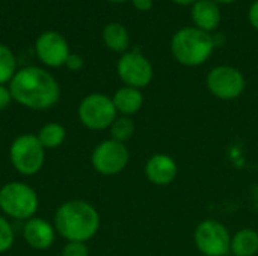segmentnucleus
Returning <instances> with one entry per match:
<instances>
[{
    "mask_svg": "<svg viewBox=\"0 0 258 256\" xmlns=\"http://www.w3.org/2000/svg\"><path fill=\"white\" fill-rule=\"evenodd\" d=\"M12 100L32 110L53 107L60 97L56 78L42 68L26 66L14 75L9 86Z\"/></svg>",
    "mask_w": 258,
    "mask_h": 256,
    "instance_id": "nucleus-1",
    "label": "nucleus"
},
{
    "mask_svg": "<svg viewBox=\"0 0 258 256\" xmlns=\"http://www.w3.org/2000/svg\"><path fill=\"white\" fill-rule=\"evenodd\" d=\"M35 50H36L39 60L44 65L51 66V68L65 65L68 56L71 54L65 38L53 30L44 32L42 35H39L35 44Z\"/></svg>",
    "mask_w": 258,
    "mask_h": 256,
    "instance_id": "nucleus-11",
    "label": "nucleus"
},
{
    "mask_svg": "<svg viewBox=\"0 0 258 256\" xmlns=\"http://www.w3.org/2000/svg\"><path fill=\"white\" fill-rule=\"evenodd\" d=\"M36 137L44 146V149H54V148H59L65 142L67 130L59 122H48L41 127Z\"/></svg>",
    "mask_w": 258,
    "mask_h": 256,
    "instance_id": "nucleus-18",
    "label": "nucleus"
},
{
    "mask_svg": "<svg viewBox=\"0 0 258 256\" xmlns=\"http://www.w3.org/2000/svg\"><path fill=\"white\" fill-rule=\"evenodd\" d=\"M17 74V60L9 47L0 44V84L11 83Z\"/></svg>",
    "mask_w": 258,
    "mask_h": 256,
    "instance_id": "nucleus-19",
    "label": "nucleus"
},
{
    "mask_svg": "<svg viewBox=\"0 0 258 256\" xmlns=\"http://www.w3.org/2000/svg\"><path fill=\"white\" fill-rule=\"evenodd\" d=\"M109 2H113V3H122V2H127V0H109Z\"/></svg>",
    "mask_w": 258,
    "mask_h": 256,
    "instance_id": "nucleus-29",
    "label": "nucleus"
},
{
    "mask_svg": "<svg viewBox=\"0 0 258 256\" xmlns=\"http://www.w3.org/2000/svg\"><path fill=\"white\" fill-rule=\"evenodd\" d=\"M145 175L156 186H168L177 177V163L166 154H154L145 164Z\"/></svg>",
    "mask_w": 258,
    "mask_h": 256,
    "instance_id": "nucleus-13",
    "label": "nucleus"
},
{
    "mask_svg": "<svg viewBox=\"0 0 258 256\" xmlns=\"http://www.w3.org/2000/svg\"><path fill=\"white\" fill-rule=\"evenodd\" d=\"M195 244L204 256H225L231 250L228 229L216 220H204L195 229Z\"/></svg>",
    "mask_w": 258,
    "mask_h": 256,
    "instance_id": "nucleus-7",
    "label": "nucleus"
},
{
    "mask_svg": "<svg viewBox=\"0 0 258 256\" xmlns=\"http://www.w3.org/2000/svg\"><path fill=\"white\" fill-rule=\"evenodd\" d=\"M79 119L89 130H106L116 119V109L110 97L104 94H91L79 104Z\"/></svg>",
    "mask_w": 258,
    "mask_h": 256,
    "instance_id": "nucleus-6",
    "label": "nucleus"
},
{
    "mask_svg": "<svg viewBox=\"0 0 258 256\" xmlns=\"http://www.w3.org/2000/svg\"><path fill=\"white\" fill-rule=\"evenodd\" d=\"M100 228V216L95 207L86 201H68L54 214V229L67 241L86 243Z\"/></svg>",
    "mask_w": 258,
    "mask_h": 256,
    "instance_id": "nucleus-2",
    "label": "nucleus"
},
{
    "mask_svg": "<svg viewBox=\"0 0 258 256\" xmlns=\"http://www.w3.org/2000/svg\"><path fill=\"white\" fill-rule=\"evenodd\" d=\"M213 2H216L218 5H230V3H234L237 0H213Z\"/></svg>",
    "mask_w": 258,
    "mask_h": 256,
    "instance_id": "nucleus-28",
    "label": "nucleus"
},
{
    "mask_svg": "<svg viewBox=\"0 0 258 256\" xmlns=\"http://www.w3.org/2000/svg\"><path fill=\"white\" fill-rule=\"evenodd\" d=\"M246 81L243 74L230 65L215 66L207 75L209 91L219 100H234L245 91Z\"/></svg>",
    "mask_w": 258,
    "mask_h": 256,
    "instance_id": "nucleus-9",
    "label": "nucleus"
},
{
    "mask_svg": "<svg viewBox=\"0 0 258 256\" xmlns=\"http://www.w3.org/2000/svg\"><path fill=\"white\" fill-rule=\"evenodd\" d=\"M190 15H192V21H194L195 27L207 32V33L216 30L222 20L221 8L213 0H198L192 6Z\"/></svg>",
    "mask_w": 258,
    "mask_h": 256,
    "instance_id": "nucleus-14",
    "label": "nucleus"
},
{
    "mask_svg": "<svg viewBox=\"0 0 258 256\" xmlns=\"http://www.w3.org/2000/svg\"><path fill=\"white\" fill-rule=\"evenodd\" d=\"M65 65H67V66H68V69H71V71H79V69L83 66V59H82L79 54L71 53V54L68 56V59H67Z\"/></svg>",
    "mask_w": 258,
    "mask_h": 256,
    "instance_id": "nucleus-24",
    "label": "nucleus"
},
{
    "mask_svg": "<svg viewBox=\"0 0 258 256\" xmlns=\"http://www.w3.org/2000/svg\"><path fill=\"white\" fill-rule=\"evenodd\" d=\"M216 42L212 33L195 26L177 30L171 39V53L175 60L186 66L203 65L213 53Z\"/></svg>",
    "mask_w": 258,
    "mask_h": 256,
    "instance_id": "nucleus-3",
    "label": "nucleus"
},
{
    "mask_svg": "<svg viewBox=\"0 0 258 256\" xmlns=\"http://www.w3.org/2000/svg\"><path fill=\"white\" fill-rule=\"evenodd\" d=\"M38 195L24 183H8L0 189V210L11 219L29 220L38 211Z\"/></svg>",
    "mask_w": 258,
    "mask_h": 256,
    "instance_id": "nucleus-4",
    "label": "nucleus"
},
{
    "mask_svg": "<svg viewBox=\"0 0 258 256\" xmlns=\"http://www.w3.org/2000/svg\"><path fill=\"white\" fill-rule=\"evenodd\" d=\"M14 229L8 219L0 216V253L8 252L14 244Z\"/></svg>",
    "mask_w": 258,
    "mask_h": 256,
    "instance_id": "nucleus-21",
    "label": "nucleus"
},
{
    "mask_svg": "<svg viewBox=\"0 0 258 256\" xmlns=\"http://www.w3.org/2000/svg\"><path fill=\"white\" fill-rule=\"evenodd\" d=\"M112 101H113L116 112L122 113L124 116H130L141 110V107L144 104V97H142L141 89L124 86L115 92Z\"/></svg>",
    "mask_w": 258,
    "mask_h": 256,
    "instance_id": "nucleus-15",
    "label": "nucleus"
},
{
    "mask_svg": "<svg viewBox=\"0 0 258 256\" xmlns=\"http://www.w3.org/2000/svg\"><path fill=\"white\" fill-rule=\"evenodd\" d=\"M138 11H150L153 8V0H132Z\"/></svg>",
    "mask_w": 258,
    "mask_h": 256,
    "instance_id": "nucleus-26",
    "label": "nucleus"
},
{
    "mask_svg": "<svg viewBox=\"0 0 258 256\" xmlns=\"http://www.w3.org/2000/svg\"><path fill=\"white\" fill-rule=\"evenodd\" d=\"M128 160H130V154L127 146L112 139L97 145L91 155L94 169L106 177L121 174L127 167Z\"/></svg>",
    "mask_w": 258,
    "mask_h": 256,
    "instance_id": "nucleus-8",
    "label": "nucleus"
},
{
    "mask_svg": "<svg viewBox=\"0 0 258 256\" xmlns=\"http://www.w3.org/2000/svg\"><path fill=\"white\" fill-rule=\"evenodd\" d=\"M62 256H89V249L85 243L68 241L62 249Z\"/></svg>",
    "mask_w": 258,
    "mask_h": 256,
    "instance_id": "nucleus-22",
    "label": "nucleus"
},
{
    "mask_svg": "<svg viewBox=\"0 0 258 256\" xmlns=\"http://www.w3.org/2000/svg\"><path fill=\"white\" fill-rule=\"evenodd\" d=\"M248 18H249L251 26H252L255 30H258V0H255V2L251 5L249 12H248Z\"/></svg>",
    "mask_w": 258,
    "mask_h": 256,
    "instance_id": "nucleus-25",
    "label": "nucleus"
},
{
    "mask_svg": "<svg viewBox=\"0 0 258 256\" xmlns=\"http://www.w3.org/2000/svg\"><path fill=\"white\" fill-rule=\"evenodd\" d=\"M231 252L236 256H255L258 253V234L254 229H240L231 238Z\"/></svg>",
    "mask_w": 258,
    "mask_h": 256,
    "instance_id": "nucleus-17",
    "label": "nucleus"
},
{
    "mask_svg": "<svg viewBox=\"0 0 258 256\" xmlns=\"http://www.w3.org/2000/svg\"><path fill=\"white\" fill-rule=\"evenodd\" d=\"M116 69L124 84L136 89H142L148 86L154 75L153 65L150 63V60L138 51L124 53L118 60Z\"/></svg>",
    "mask_w": 258,
    "mask_h": 256,
    "instance_id": "nucleus-10",
    "label": "nucleus"
},
{
    "mask_svg": "<svg viewBox=\"0 0 258 256\" xmlns=\"http://www.w3.org/2000/svg\"><path fill=\"white\" fill-rule=\"evenodd\" d=\"M12 101V95L9 88H6L5 84H0V112L5 110Z\"/></svg>",
    "mask_w": 258,
    "mask_h": 256,
    "instance_id": "nucleus-23",
    "label": "nucleus"
},
{
    "mask_svg": "<svg viewBox=\"0 0 258 256\" xmlns=\"http://www.w3.org/2000/svg\"><path fill=\"white\" fill-rule=\"evenodd\" d=\"M109 128H110L112 140H116V142H121V143L128 140L135 133V124L128 116L116 118Z\"/></svg>",
    "mask_w": 258,
    "mask_h": 256,
    "instance_id": "nucleus-20",
    "label": "nucleus"
},
{
    "mask_svg": "<svg viewBox=\"0 0 258 256\" xmlns=\"http://www.w3.org/2000/svg\"><path fill=\"white\" fill-rule=\"evenodd\" d=\"M174 3H177V5H180V6H194L198 0H172Z\"/></svg>",
    "mask_w": 258,
    "mask_h": 256,
    "instance_id": "nucleus-27",
    "label": "nucleus"
},
{
    "mask_svg": "<svg viewBox=\"0 0 258 256\" xmlns=\"http://www.w3.org/2000/svg\"><path fill=\"white\" fill-rule=\"evenodd\" d=\"M56 234L57 232L54 229V225L39 217H32L26 220L23 228L24 241L36 250H44L51 247L56 240Z\"/></svg>",
    "mask_w": 258,
    "mask_h": 256,
    "instance_id": "nucleus-12",
    "label": "nucleus"
},
{
    "mask_svg": "<svg viewBox=\"0 0 258 256\" xmlns=\"http://www.w3.org/2000/svg\"><path fill=\"white\" fill-rule=\"evenodd\" d=\"M103 41L112 51L124 53L128 48L130 36L127 29L119 23H110L103 30Z\"/></svg>",
    "mask_w": 258,
    "mask_h": 256,
    "instance_id": "nucleus-16",
    "label": "nucleus"
},
{
    "mask_svg": "<svg viewBox=\"0 0 258 256\" xmlns=\"http://www.w3.org/2000/svg\"><path fill=\"white\" fill-rule=\"evenodd\" d=\"M9 158L14 166V169L24 175V177H32L36 175L45 160V149L38 140L36 134H21L18 136L9 149Z\"/></svg>",
    "mask_w": 258,
    "mask_h": 256,
    "instance_id": "nucleus-5",
    "label": "nucleus"
}]
</instances>
